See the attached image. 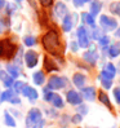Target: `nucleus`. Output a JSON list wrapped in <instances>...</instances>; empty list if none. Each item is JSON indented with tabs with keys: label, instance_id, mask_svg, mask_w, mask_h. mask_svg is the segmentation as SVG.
<instances>
[{
	"label": "nucleus",
	"instance_id": "nucleus-20",
	"mask_svg": "<svg viewBox=\"0 0 120 128\" xmlns=\"http://www.w3.org/2000/svg\"><path fill=\"white\" fill-rule=\"evenodd\" d=\"M44 69H45L47 72H52V71H57L58 66L56 65V62L50 57L45 56V57H44Z\"/></svg>",
	"mask_w": 120,
	"mask_h": 128
},
{
	"label": "nucleus",
	"instance_id": "nucleus-42",
	"mask_svg": "<svg viewBox=\"0 0 120 128\" xmlns=\"http://www.w3.org/2000/svg\"><path fill=\"white\" fill-rule=\"evenodd\" d=\"M5 6V0H0V9Z\"/></svg>",
	"mask_w": 120,
	"mask_h": 128
},
{
	"label": "nucleus",
	"instance_id": "nucleus-4",
	"mask_svg": "<svg viewBox=\"0 0 120 128\" xmlns=\"http://www.w3.org/2000/svg\"><path fill=\"white\" fill-rule=\"evenodd\" d=\"M76 36H78V44L80 48H88L91 46V35H89V31L84 25L78 27Z\"/></svg>",
	"mask_w": 120,
	"mask_h": 128
},
{
	"label": "nucleus",
	"instance_id": "nucleus-45",
	"mask_svg": "<svg viewBox=\"0 0 120 128\" xmlns=\"http://www.w3.org/2000/svg\"><path fill=\"white\" fill-rule=\"evenodd\" d=\"M66 2H69V0H66Z\"/></svg>",
	"mask_w": 120,
	"mask_h": 128
},
{
	"label": "nucleus",
	"instance_id": "nucleus-44",
	"mask_svg": "<svg viewBox=\"0 0 120 128\" xmlns=\"http://www.w3.org/2000/svg\"><path fill=\"white\" fill-rule=\"evenodd\" d=\"M92 0H84V3H91Z\"/></svg>",
	"mask_w": 120,
	"mask_h": 128
},
{
	"label": "nucleus",
	"instance_id": "nucleus-21",
	"mask_svg": "<svg viewBox=\"0 0 120 128\" xmlns=\"http://www.w3.org/2000/svg\"><path fill=\"white\" fill-rule=\"evenodd\" d=\"M0 80L3 82L4 87H6V88H10L13 86V82H14V79L6 71H4V70L0 71Z\"/></svg>",
	"mask_w": 120,
	"mask_h": 128
},
{
	"label": "nucleus",
	"instance_id": "nucleus-9",
	"mask_svg": "<svg viewBox=\"0 0 120 128\" xmlns=\"http://www.w3.org/2000/svg\"><path fill=\"white\" fill-rule=\"evenodd\" d=\"M66 100L70 105H74V106H78V105L83 104V97H81V94L76 91H74V89H71V91H69L66 93Z\"/></svg>",
	"mask_w": 120,
	"mask_h": 128
},
{
	"label": "nucleus",
	"instance_id": "nucleus-24",
	"mask_svg": "<svg viewBox=\"0 0 120 128\" xmlns=\"http://www.w3.org/2000/svg\"><path fill=\"white\" fill-rule=\"evenodd\" d=\"M32 80L36 86H41L44 82H45V75L43 71H35L32 75Z\"/></svg>",
	"mask_w": 120,
	"mask_h": 128
},
{
	"label": "nucleus",
	"instance_id": "nucleus-15",
	"mask_svg": "<svg viewBox=\"0 0 120 128\" xmlns=\"http://www.w3.org/2000/svg\"><path fill=\"white\" fill-rule=\"evenodd\" d=\"M85 82H87V76L84 74H81V72H75L74 74V76H72V83H74V86L76 87V88H83L85 86Z\"/></svg>",
	"mask_w": 120,
	"mask_h": 128
},
{
	"label": "nucleus",
	"instance_id": "nucleus-12",
	"mask_svg": "<svg viewBox=\"0 0 120 128\" xmlns=\"http://www.w3.org/2000/svg\"><path fill=\"white\" fill-rule=\"evenodd\" d=\"M102 6H103V4H102L101 0H92V2L89 3V13H91L93 17L98 16L102 10Z\"/></svg>",
	"mask_w": 120,
	"mask_h": 128
},
{
	"label": "nucleus",
	"instance_id": "nucleus-34",
	"mask_svg": "<svg viewBox=\"0 0 120 128\" xmlns=\"http://www.w3.org/2000/svg\"><path fill=\"white\" fill-rule=\"evenodd\" d=\"M78 112H79L80 115H85L87 112H88V108H87V105H84V104L78 105Z\"/></svg>",
	"mask_w": 120,
	"mask_h": 128
},
{
	"label": "nucleus",
	"instance_id": "nucleus-25",
	"mask_svg": "<svg viewBox=\"0 0 120 128\" xmlns=\"http://www.w3.org/2000/svg\"><path fill=\"white\" fill-rule=\"evenodd\" d=\"M6 72H8L13 79H17L19 76V69L16 65H6Z\"/></svg>",
	"mask_w": 120,
	"mask_h": 128
},
{
	"label": "nucleus",
	"instance_id": "nucleus-31",
	"mask_svg": "<svg viewBox=\"0 0 120 128\" xmlns=\"http://www.w3.org/2000/svg\"><path fill=\"white\" fill-rule=\"evenodd\" d=\"M100 82H101V86H102V88H105V89H110V88H112V80H110V79H105V78H101L100 76Z\"/></svg>",
	"mask_w": 120,
	"mask_h": 128
},
{
	"label": "nucleus",
	"instance_id": "nucleus-19",
	"mask_svg": "<svg viewBox=\"0 0 120 128\" xmlns=\"http://www.w3.org/2000/svg\"><path fill=\"white\" fill-rule=\"evenodd\" d=\"M81 16V22H83V25L85 26H89V27H94L96 26V17H93L91 13H87V12H83L80 14Z\"/></svg>",
	"mask_w": 120,
	"mask_h": 128
},
{
	"label": "nucleus",
	"instance_id": "nucleus-17",
	"mask_svg": "<svg viewBox=\"0 0 120 128\" xmlns=\"http://www.w3.org/2000/svg\"><path fill=\"white\" fill-rule=\"evenodd\" d=\"M98 101L102 105H105V106H106L110 111H114V106H112V104L110 101V97H109V94L105 91H100L98 92Z\"/></svg>",
	"mask_w": 120,
	"mask_h": 128
},
{
	"label": "nucleus",
	"instance_id": "nucleus-33",
	"mask_svg": "<svg viewBox=\"0 0 120 128\" xmlns=\"http://www.w3.org/2000/svg\"><path fill=\"white\" fill-rule=\"evenodd\" d=\"M112 94H114V98H115L116 104L120 105V87H115L112 89Z\"/></svg>",
	"mask_w": 120,
	"mask_h": 128
},
{
	"label": "nucleus",
	"instance_id": "nucleus-3",
	"mask_svg": "<svg viewBox=\"0 0 120 128\" xmlns=\"http://www.w3.org/2000/svg\"><path fill=\"white\" fill-rule=\"evenodd\" d=\"M119 26L116 18L110 17L107 14H101L100 16V28L105 32H110V31H115L116 27Z\"/></svg>",
	"mask_w": 120,
	"mask_h": 128
},
{
	"label": "nucleus",
	"instance_id": "nucleus-16",
	"mask_svg": "<svg viewBox=\"0 0 120 128\" xmlns=\"http://www.w3.org/2000/svg\"><path fill=\"white\" fill-rule=\"evenodd\" d=\"M74 18H72V14H66V16L62 18V30L65 32H70L72 27H74Z\"/></svg>",
	"mask_w": 120,
	"mask_h": 128
},
{
	"label": "nucleus",
	"instance_id": "nucleus-39",
	"mask_svg": "<svg viewBox=\"0 0 120 128\" xmlns=\"http://www.w3.org/2000/svg\"><path fill=\"white\" fill-rule=\"evenodd\" d=\"M5 8H6V12H8V14H10L13 10H16V6H14L13 4H8V5H5Z\"/></svg>",
	"mask_w": 120,
	"mask_h": 128
},
{
	"label": "nucleus",
	"instance_id": "nucleus-41",
	"mask_svg": "<svg viewBox=\"0 0 120 128\" xmlns=\"http://www.w3.org/2000/svg\"><path fill=\"white\" fill-rule=\"evenodd\" d=\"M114 35H115V38H118V39H120V26H118V27H116L115 32H114Z\"/></svg>",
	"mask_w": 120,
	"mask_h": 128
},
{
	"label": "nucleus",
	"instance_id": "nucleus-1",
	"mask_svg": "<svg viewBox=\"0 0 120 128\" xmlns=\"http://www.w3.org/2000/svg\"><path fill=\"white\" fill-rule=\"evenodd\" d=\"M41 44L49 54L54 57H62L63 54V44L57 30L50 28L41 36Z\"/></svg>",
	"mask_w": 120,
	"mask_h": 128
},
{
	"label": "nucleus",
	"instance_id": "nucleus-35",
	"mask_svg": "<svg viewBox=\"0 0 120 128\" xmlns=\"http://www.w3.org/2000/svg\"><path fill=\"white\" fill-rule=\"evenodd\" d=\"M39 3L44 6V8H49V6L53 5L54 0H39Z\"/></svg>",
	"mask_w": 120,
	"mask_h": 128
},
{
	"label": "nucleus",
	"instance_id": "nucleus-26",
	"mask_svg": "<svg viewBox=\"0 0 120 128\" xmlns=\"http://www.w3.org/2000/svg\"><path fill=\"white\" fill-rule=\"evenodd\" d=\"M109 10L114 14V16H119L120 17V2H112L109 5Z\"/></svg>",
	"mask_w": 120,
	"mask_h": 128
},
{
	"label": "nucleus",
	"instance_id": "nucleus-28",
	"mask_svg": "<svg viewBox=\"0 0 120 128\" xmlns=\"http://www.w3.org/2000/svg\"><path fill=\"white\" fill-rule=\"evenodd\" d=\"M14 94L16 93H14L13 89H6L3 93H0V101H9Z\"/></svg>",
	"mask_w": 120,
	"mask_h": 128
},
{
	"label": "nucleus",
	"instance_id": "nucleus-14",
	"mask_svg": "<svg viewBox=\"0 0 120 128\" xmlns=\"http://www.w3.org/2000/svg\"><path fill=\"white\" fill-rule=\"evenodd\" d=\"M106 53H107V56L110 58H118L120 56V40L110 44Z\"/></svg>",
	"mask_w": 120,
	"mask_h": 128
},
{
	"label": "nucleus",
	"instance_id": "nucleus-30",
	"mask_svg": "<svg viewBox=\"0 0 120 128\" xmlns=\"http://www.w3.org/2000/svg\"><path fill=\"white\" fill-rule=\"evenodd\" d=\"M4 120H5V124L9 126V127H14V126H16V122H14V119L10 116V114L8 111L4 112Z\"/></svg>",
	"mask_w": 120,
	"mask_h": 128
},
{
	"label": "nucleus",
	"instance_id": "nucleus-29",
	"mask_svg": "<svg viewBox=\"0 0 120 128\" xmlns=\"http://www.w3.org/2000/svg\"><path fill=\"white\" fill-rule=\"evenodd\" d=\"M26 84L23 82H19V80H17V82H13V91H14V93H21V91H22V88H23Z\"/></svg>",
	"mask_w": 120,
	"mask_h": 128
},
{
	"label": "nucleus",
	"instance_id": "nucleus-18",
	"mask_svg": "<svg viewBox=\"0 0 120 128\" xmlns=\"http://www.w3.org/2000/svg\"><path fill=\"white\" fill-rule=\"evenodd\" d=\"M54 14H56L58 18H63L66 14H69V9H67L66 4H65V3H61V2L56 3V6H54Z\"/></svg>",
	"mask_w": 120,
	"mask_h": 128
},
{
	"label": "nucleus",
	"instance_id": "nucleus-27",
	"mask_svg": "<svg viewBox=\"0 0 120 128\" xmlns=\"http://www.w3.org/2000/svg\"><path fill=\"white\" fill-rule=\"evenodd\" d=\"M89 35H91V39H93V40H98L103 35V32H102V30H101L100 27L94 26V27H92V31L89 32Z\"/></svg>",
	"mask_w": 120,
	"mask_h": 128
},
{
	"label": "nucleus",
	"instance_id": "nucleus-10",
	"mask_svg": "<svg viewBox=\"0 0 120 128\" xmlns=\"http://www.w3.org/2000/svg\"><path fill=\"white\" fill-rule=\"evenodd\" d=\"M37 61H39V54L35 50H27L25 53V62H26L28 69L35 67L37 65Z\"/></svg>",
	"mask_w": 120,
	"mask_h": 128
},
{
	"label": "nucleus",
	"instance_id": "nucleus-5",
	"mask_svg": "<svg viewBox=\"0 0 120 128\" xmlns=\"http://www.w3.org/2000/svg\"><path fill=\"white\" fill-rule=\"evenodd\" d=\"M67 86V79L63 76H58V75H53L50 76L48 80V87L50 91H58V89H62Z\"/></svg>",
	"mask_w": 120,
	"mask_h": 128
},
{
	"label": "nucleus",
	"instance_id": "nucleus-43",
	"mask_svg": "<svg viewBox=\"0 0 120 128\" xmlns=\"http://www.w3.org/2000/svg\"><path fill=\"white\" fill-rule=\"evenodd\" d=\"M116 72L120 74V61H119V64H118V66H116Z\"/></svg>",
	"mask_w": 120,
	"mask_h": 128
},
{
	"label": "nucleus",
	"instance_id": "nucleus-38",
	"mask_svg": "<svg viewBox=\"0 0 120 128\" xmlns=\"http://www.w3.org/2000/svg\"><path fill=\"white\" fill-rule=\"evenodd\" d=\"M70 48H71V50H72V52H78V49H79V44H78L76 42H71Z\"/></svg>",
	"mask_w": 120,
	"mask_h": 128
},
{
	"label": "nucleus",
	"instance_id": "nucleus-6",
	"mask_svg": "<svg viewBox=\"0 0 120 128\" xmlns=\"http://www.w3.org/2000/svg\"><path fill=\"white\" fill-rule=\"evenodd\" d=\"M41 111L39 109H31L28 111V114L26 116V127L27 128H31L35 124L40 123L41 122Z\"/></svg>",
	"mask_w": 120,
	"mask_h": 128
},
{
	"label": "nucleus",
	"instance_id": "nucleus-23",
	"mask_svg": "<svg viewBox=\"0 0 120 128\" xmlns=\"http://www.w3.org/2000/svg\"><path fill=\"white\" fill-rule=\"evenodd\" d=\"M49 102H50L52 105H53L54 108H57V109H62V108L65 106L62 97L59 96V94H57V93H53V96H52V98H50V101H49Z\"/></svg>",
	"mask_w": 120,
	"mask_h": 128
},
{
	"label": "nucleus",
	"instance_id": "nucleus-11",
	"mask_svg": "<svg viewBox=\"0 0 120 128\" xmlns=\"http://www.w3.org/2000/svg\"><path fill=\"white\" fill-rule=\"evenodd\" d=\"M80 94L87 101H94L96 97H97V91H96L94 87H83Z\"/></svg>",
	"mask_w": 120,
	"mask_h": 128
},
{
	"label": "nucleus",
	"instance_id": "nucleus-32",
	"mask_svg": "<svg viewBox=\"0 0 120 128\" xmlns=\"http://www.w3.org/2000/svg\"><path fill=\"white\" fill-rule=\"evenodd\" d=\"M23 43H25L26 47H34L35 44H36V39H35L34 36H25Z\"/></svg>",
	"mask_w": 120,
	"mask_h": 128
},
{
	"label": "nucleus",
	"instance_id": "nucleus-8",
	"mask_svg": "<svg viewBox=\"0 0 120 128\" xmlns=\"http://www.w3.org/2000/svg\"><path fill=\"white\" fill-rule=\"evenodd\" d=\"M83 60L92 66H94L97 64V61H98V53H97V49L94 46H89V50H87L83 54Z\"/></svg>",
	"mask_w": 120,
	"mask_h": 128
},
{
	"label": "nucleus",
	"instance_id": "nucleus-22",
	"mask_svg": "<svg viewBox=\"0 0 120 128\" xmlns=\"http://www.w3.org/2000/svg\"><path fill=\"white\" fill-rule=\"evenodd\" d=\"M97 42H98V44H100L101 49L105 52V53H106V52H107V48H109V46H110V42H111L110 36L103 34V35H102V36H101V38H100V39L97 40Z\"/></svg>",
	"mask_w": 120,
	"mask_h": 128
},
{
	"label": "nucleus",
	"instance_id": "nucleus-7",
	"mask_svg": "<svg viewBox=\"0 0 120 128\" xmlns=\"http://www.w3.org/2000/svg\"><path fill=\"white\" fill-rule=\"evenodd\" d=\"M116 66L112 64V62H107L105 65L103 70L101 71L100 76L101 78H105V79H110V80H114V78L116 76Z\"/></svg>",
	"mask_w": 120,
	"mask_h": 128
},
{
	"label": "nucleus",
	"instance_id": "nucleus-37",
	"mask_svg": "<svg viewBox=\"0 0 120 128\" xmlns=\"http://www.w3.org/2000/svg\"><path fill=\"white\" fill-rule=\"evenodd\" d=\"M72 2V4H74V6L75 8H81L85 3H84V0H71Z\"/></svg>",
	"mask_w": 120,
	"mask_h": 128
},
{
	"label": "nucleus",
	"instance_id": "nucleus-36",
	"mask_svg": "<svg viewBox=\"0 0 120 128\" xmlns=\"http://www.w3.org/2000/svg\"><path fill=\"white\" fill-rule=\"evenodd\" d=\"M81 120H83V115H80V114H75V115L71 118V122H72V123H75V124L80 123Z\"/></svg>",
	"mask_w": 120,
	"mask_h": 128
},
{
	"label": "nucleus",
	"instance_id": "nucleus-13",
	"mask_svg": "<svg viewBox=\"0 0 120 128\" xmlns=\"http://www.w3.org/2000/svg\"><path fill=\"white\" fill-rule=\"evenodd\" d=\"M21 93L23 94L25 97H27V98H30V101H35V100H37V97H39L37 91H36L35 88L30 87V86H25L23 88H22Z\"/></svg>",
	"mask_w": 120,
	"mask_h": 128
},
{
	"label": "nucleus",
	"instance_id": "nucleus-40",
	"mask_svg": "<svg viewBox=\"0 0 120 128\" xmlns=\"http://www.w3.org/2000/svg\"><path fill=\"white\" fill-rule=\"evenodd\" d=\"M9 102H10V104H19V102H21V100L18 98V96L14 94V96L12 97V98L9 100Z\"/></svg>",
	"mask_w": 120,
	"mask_h": 128
},
{
	"label": "nucleus",
	"instance_id": "nucleus-2",
	"mask_svg": "<svg viewBox=\"0 0 120 128\" xmlns=\"http://www.w3.org/2000/svg\"><path fill=\"white\" fill-rule=\"evenodd\" d=\"M16 52H17V46L10 39L5 38V39L0 40V58L12 60L16 56Z\"/></svg>",
	"mask_w": 120,
	"mask_h": 128
}]
</instances>
